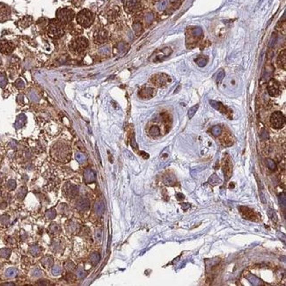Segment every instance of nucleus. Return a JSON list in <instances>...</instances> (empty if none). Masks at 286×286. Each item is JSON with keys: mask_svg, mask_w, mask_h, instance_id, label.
Here are the masks:
<instances>
[{"mask_svg": "<svg viewBox=\"0 0 286 286\" xmlns=\"http://www.w3.org/2000/svg\"><path fill=\"white\" fill-rule=\"evenodd\" d=\"M6 84V78L5 75L0 74V86H5Z\"/></svg>", "mask_w": 286, "mask_h": 286, "instance_id": "nucleus-44", "label": "nucleus"}, {"mask_svg": "<svg viewBox=\"0 0 286 286\" xmlns=\"http://www.w3.org/2000/svg\"><path fill=\"white\" fill-rule=\"evenodd\" d=\"M40 252H41V249L39 247L37 246H34V247H32V248H30V253L32 254V255H38L39 254H40Z\"/></svg>", "mask_w": 286, "mask_h": 286, "instance_id": "nucleus-40", "label": "nucleus"}, {"mask_svg": "<svg viewBox=\"0 0 286 286\" xmlns=\"http://www.w3.org/2000/svg\"><path fill=\"white\" fill-rule=\"evenodd\" d=\"M239 210L241 211L242 215H243L245 218H247V219H252V218L254 217V211L251 210V209H249V208H247V207H240Z\"/></svg>", "mask_w": 286, "mask_h": 286, "instance_id": "nucleus-21", "label": "nucleus"}, {"mask_svg": "<svg viewBox=\"0 0 286 286\" xmlns=\"http://www.w3.org/2000/svg\"><path fill=\"white\" fill-rule=\"evenodd\" d=\"M181 207H182V209L184 210H187L190 207V204H189V203H183Z\"/></svg>", "mask_w": 286, "mask_h": 286, "instance_id": "nucleus-50", "label": "nucleus"}, {"mask_svg": "<svg viewBox=\"0 0 286 286\" xmlns=\"http://www.w3.org/2000/svg\"><path fill=\"white\" fill-rule=\"evenodd\" d=\"M57 18L58 21L61 23L66 24L71 21L74 18V12L70 8H63L59 9L57 12Z\"/></svg>", "mask_w": 286, "mask_h": 286, "instance_id": "nucleus-3", "label": "nucleus"}, {"mask_svg": "<svg viewBox=\"0 0 286 286\" xmlns=\"http://www.w3.org/2000/svg\"><path fill=\"white\" fill-rule=\"evenodd\" d=\"M268 92L270 96H277L280 94V85L276 79H270L268 83Z\"/></svg>", "mask_w": 286, "mask_h": 286, "instance_id": "nucleus-6", "label": "nucleus"}, {"mask_svg": "<svg viewBox=\"0 0 286 286\" xmlns=\"http://www.w3.org/2000/svg\"><path fill=\"white\" fill-rule=\"evenodd\" d=\"M66 188L67 189H65L64 192H67V196H68L73 197V196H76L78 194V188L77 186L71 185V184H68L66 186Z\"/></svg>", "mask_w": 286, "mask_h": 286, "instance_id": "nucleus-16", "label": "nucleus"}, {"mask_svg": "<svg viewBox=\"0 0 286 286\" xmlns=\"http://www.w3.org/2000/svg\"><path fill=\"white\" fill-rule=\"evenodd\" d=\"M270 123L272 125L273 128L275 129H281L284 127V125L285 123V118L284 115L283 114L282 112H275L271 114L270 117Z\"/></svg>", "mask_w": 286, "mask_h": 286, "instance_id": "nucleus-5", "label": "nucleus"}, {"mask_svg": "<svg viewBox=\"0 0 286 286\" xmlns=\"http://www.w3.org/2000/svg\"><path fill=\"white\" fill-rule=\"evenodd\" d=\"M149 133L153 136H158L160 135V130L158 126H152L149 130Z\"/></svg>", "mask_w": 286, "mask_h": 286, "instance_id": "nucleus-27", "label": "nucleus"}, {"mask_svg": "<svg viewBox=\"0 0 286 286\" xmlns=\"http://www.w3.org/2000/svg\"><path fill=\"white\" fill-rule=\"evenodd\" d=\"M196 64H197V65L200 67H204L206 64H207V58H205V57H198L196 60Z\"/></svg>", "mask_w": 286, "mask_h": 286, "instance_id": "nucleus-34", "label": "nucleus"}, {"mask_svg": "<svg viewBox=\"0 0 286 286\" xmlns=\"http://www.w3.org/2000/svg\"><path fill=\"white\" fill-rule=\"evenodd\" d=\"M107 32L106 31L105 29H100L98 31H96L94 35V41L98 44H101V43H104L107 41Z\"/></svg>", "mask_w": 286, "mask_h": 286, "instance_id": "nucleus-8", "label": "nucleus"}, {"mask_svg": "<svg viewBox=\"0 0 286 286\" xmlns=\"http://www.w3.org/2000/svg\"><path fill=\"white\" fill-rule=\"evenodd\" d=\"M8 188H9L10 189H14L16 188V183H15V181H13V180H11V181H8Z\"/></svg>", "mask_w": 286, "mask_h": 286, "instance_id": "nucleus-46", "label": "nucleus"}, {"mask_svg": "<svg viewBox=\"0 0 286 286\" xmlns=\"http://www.w3.org/2000/svg\"><path fill=\"white\" fill-rule=\"evenodd\" d=\"M176 196H177V199L178 200H182V199H184V195L183 194H181V193H178V194H176Z\"/></svg>", "mask_w": 286, "mask_h": 286, "instance_id": "nucleus-49", "label": "nucleus"}, {"mask_svg": "<svg viewBox=\"0 0 286 286\" xmlns=\"http://www.w3.org/2000/svg\"><path fill=\"white\" fill-rule=\"evenodd\" d=\"M278 201H279V203L281 205V207H283L284 209H285L286 207V197L284 193H282L278 196Z\"/></svg>", "mask_w": 286, "mask_h": 286, "instance_id": "nucleus-30", "label": "nucleus"}, {"mask_svg": "<svg viewBox=\"0 0 286 286\" xmlns=\"http://www.w3.org/2000/svg\"><path fill=\"white\" fill-rule=\"evenodd\" d=\"M176 178L173 174H166L164 176V183L166 186H173L176 184Z\"/></svg>", "mask_w": 286, "mask_h": 286, "instance_id": "nucleus-18", "label": "nucleus"}, {"mask_svg": "<svg viewBox=\"0 0 286 286\" xmlns=\"http://www.w3.org/2000/svg\"><path fill=\"white\" fill-rule=\"evenodd\" d=\"M94 212L98 216H101L103 215L105 211V205L102 202H96L94 206Z\"/></svg>", "mask_w": 286, "mask_h": 286, "instance_id": "nucleus-17", "label": "nucleus"}, {"mask_svg": "<svg viewBox=\"0 0 286 286\" xmlns=\"http://www.w3.org/2000/svg\"><path fill=\"white\" fill-rule=\"evenodd\" d=\"M86 275H87V273H86V271L83 268H78L77 269L76 271V276L79 279H83V278H85L86 277Z\"/></svg>", "mask_w": 286, "mask_h": 286, "instance_id": "nucleus-29", "label": "nucleus"}, {"mask_svg": "<svg viewBox=\"0 0 286 286\" xmlns=\"http://www.w3.org/2000/svg\"><path fill=\"white\" fill-rule=\"evenodd\" d=\"M0 254H1V256L4 258H8L10 256V254H11V250L7 249V248H4L0 251Z\"/></svg>", "mask_w": 286, "mask_h": 286, "instance_id": "nucleus-39", "label": "nucleus"}, {"mask_svg": "<svg viewBox=\"0 0 286 286\" xmlns=\"http://www.w3.org/2000/svg\"><path fill=\"white\" fill-rule=\"evenodd\" d=\"M127 9L129 12H136L139 9V3L136 0H131L127 3Z\"/></svg>", "mask_w": 286, "mask_h": 286, "instance_id": "nucleus-19", "label": "nucleus"}, {"mask_svg": "<svg viewBox=\"0 0 286 286\" xmlns=\"http://www.w3.org/2000/svg\"><path fill=\"white\" fill-rule=\"evenodd\" d=\"M41 263H42V265H43L44 267H46V268L51 267V266L53 265V259H52L51 257H49V256L44 257L42 260H41Z\"/></svg>", "mask_w": 286, "mask_h": 286, "instance_id": "nucleus-26", "label": "nucleus"}, {"mask_svg": "<svg viewBox=\"0 0 286 286\" xmlns=\"http://www.w3.org/2000/svg\"><path fill=\"white\" fill-rule=\"evenodd\" d=\"M8 222H9V219H8V218L6 217V216H3L1 219H0V223L2 224V225H7L8 224Z\"/></svg>", "mask_w": 286, "mask_h": 286, "instance_id": "nucleus-45", "label": "nucleus"}, {"mask_svg": "<svg viewBox=\"0 0 286 286\" xmlns=\"http://www.w3.org/2000/svg\"><path fill=\"white\" fill-rule=\"evenodd\" d=\"M100 260V255L98 253H94L90 255V261L93 265H97Z\"/></svg>", "mask_w": 286, "mask_h": 286, "instance_id": "nucleus-25", "label": "nucleus"}, {"mask_svg": "<svg viewBox=\"0 0 286 286\" xmlns=\"http://www.w3.org/2000/svg\"><path fill=\"white\" fill-rule=\"evenodd\" d=\"M16 274H17V270H16L14 268H8V269L6 270V272H5V276L7 277H15Z\"/></svg>", "mask_w": 286, "mask_h": 286, "instance_id": "nucleus-37", "label": "nucleus"}, {"mask_svg": "<svg viewBox=\"0 0 286 286\" xmlns=\"http://www.w3.org/2000/svg\"><path fill=\"white\" fill-rule=\"evenodd\" d=\"M76 207L79 210H87L90 208V202L86 198H80L76 202Z\"/></svg>", "mask_w": 286, "mask_h": 286, "instance_id": "nucleus-12", "label": "nucleus"}, {"mask_svg": "<svg viewBox=\"0 0 286 286\" xmlns=\"http://www.w3.org/2000/svg\"><path fill=\"white\" fill-rule=\"evenodd\" d=\"M33 274H34L35 277H38V276H40V275L41 274V271L40 269H38V268H35V269L34 270Z\"/></svg>", "mask_w": 286, "mask_h": 286, "instance_id": "nucleus-48", "label": "nucleus"}, {"mask_svg": "<svg viewBox=\"0 0 286 286\" xmlns=\"http://www.w3.org/2000/svg\"><path fill=\"white\" fill-rule=\"evenodd\" d=\"M13 45L12 42L7 41H4L0 43V52L5 54V55H9L10 53L12 52L13 50Z\"/></svg>", "mask_w": 286, "mask_h": 286, "instance_id": "nucleus-9", "label": "nucleus"}, {"mask_svg": "<svg viewBox=\"0 0 286 286\" xmlns=\"http://www.w3.org/2000/svg\"><path fill=\"white\" fill-rule=\"evenodd\" d=\"M75 157H76L77 160L79 163H81V164H83V163H85L86 161V157L84 153H76Z\"/></svg>", "mask_w": 286, "mask_h": 286, "instance_id": "nucleus-33", "label": "nucleus"}, {"mask_svg": "<svg viewBox=\"0 0 286 286\" xmlns=\"http://www.w3.org/2000/svg\"><path fill=\"white\" fill-rule=\"evenodd\" d=\"M48 34L53 37H58L64 34V28L60 21L57 19L52 20L48 25Z\"/></svg>", "mask_w": 286, "mask_h": 286, "instance_id": "nucleus-4", "label": "nucleus"}, {"mask_svg": "<svg viewBox=\"0 0 286 286\" xmlns=\"http://www.w3.org/2000/svg\"><path fill=\"white\" fill-rule=\"evenodd\" d=\"M50 230H51V232H60V227H59V225H57V224H51V225H50Z\"/></svg>", "mask_w": 286, "mask_h": 286, "instance_id": "nucleus-41", "label": "nucleus"}, {"mask_svg": "<svg viewBox=\"0 0 286 286\" xmlns=\"http://www.w3.org/2000/svg\"><path fill=\"white\" fill-rule=\"evenodd\" d=\"M277 64L280 68H283L284 70L286 69V51L284 49L280 52L278 58H277Z\"/></svg>", "mask_w": 286, "mask_h": 286, "instance_id": "nucleus-15", "label": "nucleus"}, {"mask_svg": "<svg viewBox=\"0 0 286 286\" xmlns=\"http://www.w3.org/2000/svg\"><path fill=\"white\" fill-rule=\"evenodd\" d=\"M154 94H155L154 89L146 87V88H143V89L140 91L139 96H140L141 98H143V99H150V98H152V97L154 95Z\"/></svg>", "mask_w": 286, "mask_h": 286, "instance_id": "nucleus-14", "label": "nucleus"}, {"mask_svg": "<svg viewBox=\"0 0 286 286\" xmlns=\"http://www.w3.org/2000/svg\"><path fill=\"white\" fill-rule=\"evenodd\" d=\"M208 182H209L210 184H211V185H218V184L221 183V180H220L219 177L216 173H214V174H212L210 178H209Z\"/></svg>", "mask_w": 286, "mask_h": 286, "instance_id": "nucleus-24", "label": "nucleus"}, {"mask_svg": "<svg viewBox=\"0 0 286 286\" xmlns=\"http://www.w3.org/2000/svg\"><path fill=\"white\" fill-rule=\"evenodd\" d=\"M57 216V211L54 210V209H50L46 212V218L48 219H54Z\"/></svg>", "mask_w": 286, "mask_h": 286, "instance_id": "nucleus-35", "label": "nucleus"}, {"mask_svg": "<svg viewBox=\"0 0 286 286\" xmlns=\"http://www.w3.org/2000/svg\"><path fill=\"white\" fill-rule=\"evenodd\" d=\"M209 102H210V104L211 105L212 107H214V108L217 109L218 111L221 112L222 114H227V107H226L225 106L223 105L221 102H218V101H216V100H210Z\"/></svg>", "mask_w": 286, "mask_h": 286, "instance_id": "nucleus-13", "label": "nucleus"}, {"mask_svg": "<svg viewBox=\"0 0 286 286\" xmlns=\"http://www.w3.org/2000/svg\"><path fill=\"white\" fill-rule=\"evenodd\" d=\"M51 272H52L53 276H58V275H60V274L62 273V268H61L60 266H58V265H54V266L52 267Z\"/></svg>", "mask_w": 286, "mask_h": 286, "instance_id": "nucleus-38", "label": "nucleus"}, {"mask_svg": "<svg viewBox=\"0 0 286 286\" xmlns=\"http://www.w3.org/2000/svg\"><path fill=\"white\" fill-rule=\"evenodd\" d=\"M152 81L154 85L158 86H164L166 85L169 81H170V77L167 76L166 74L164 73H159V74H156L152 77Z\"/></svg>", "mask_w": 286, "mask_h": 286, "instance_id": "nucleus-7", "label": "nucleus"}, {"mask_svg": "<svg viewBox=\"0 0 286 286\" xmlns=\"http://www.w3.org/2000/svg\"><path fill=\"white\" fill-rule=\"evenodd\" d=\"M94 21V15L91 11L84 9L77 15V22L83 28H89Z\"/></svg>", "mask_w": 286, "mask_h": 286, "instance_id": "nucleus-1", "label": "nucleus"}, {"mask_svg": "<svg viewBox=\"0 0 286 286\" xmlns=\"http://www.w3.org/2000/svg\"><path fill=\"white\" fill-rule=\"evenodd\" d=\"M84 180L87 184H91L96 181V174L91 168H86L84 172Z\"/></svg>", "mask_w": 286, "mask_h": 286, "instance_id": "nucleus-10", "label": "nucleus"}, {"mask_svg": "<svg viewBox=\"0 0 286 286\" xmlns=\"http://www.w3.org/2000/svg\"><path fill=\"white\" fill-rule=\"evenodd\" d=\"M69 147H64V145L63 144H61V147H59V148H57V153L56 154L57 155H59V156H61V159H63V158H64V157H67V155H69Z\"/></svg>", "mask_w": 286, "mask_h": 286, "instance_id": "nucleus-20", "label": "nucleus"}, {"mask_svg": "<svg viewBox=\"0 0 286 286\" xmlns=\"http://www.w3.org/2000/svg\"><path fill=\"white\" fill-rule=\"evenodd\" d=\"M268 217L272 220L273 222H277V216L276 214V212L272 209H268Z\"/></svg>", "mask_w": 286, "mask_h": 286, "instance_id": "nucleus-31", "label": "nucleus"}, {"mask_svg": "<svg viewBox=\"0 0 286 286\" xmlns=\"http://www.w3.org/2000/svg\"><path fill=\"white\" fill-rule=\"evenodd\" d=\"M95 238H96V239H97V240H99V241H100V240L102 239V231H101V230H100V229L96 230Z\"/></svg>", "mask_w": 286, "mask_h": 286, "instance_id": "nucleus-42", "label": "nucleus"}, {"mask_svg": "<svg viewBox=\"0 0 286 286\" xmlns=\"http://www.w3.org/2000/svg\"><path fill=\"white\" fill-rule=\"evenodd\" d=\"M64 266H65L66 269H68V270H72V269L75 268V265L73 264V262H71V261H68L67 262H65Z\"/></svg>", "mask_w": 286, "mask_h": 286, "instance_id": "nucleus-43", "label": "nucleus"}, {"mask_svg": "<svg viewBox=\"0 0 286 286\" xmlns=\"http://www.w3.org/2000/svg\"><path fill=\"white\" fill-rule=\"evenodd\" d=\"M88 47V41L85 37H77L71 41L70 43V49L74 53H81Z\"/></svg>", "mask_w": 286, "mask_h": 286, "instance_id": "nucleus-2", "label": "nucleus"}, {"mask_svg": "<svg viewBox=\"0 0 286 286\" xmlns=\"http://www.w3.org/2000/svg\"><path fill=\"white\" fill-rule=\"evenodd\" d=\"M10 17V9L4 4L0 3V22L6 21Z\"/></svg>", "mask_w": 286, "mask_h": 286, "instance_id": "nucleus-11", "label": "nucleus"}, {"mask_svg": "<svg viewBox=\"0 0 286 286\" xmlns=\"http://www.w3.org/2000/svg\"><path fill=\"white\" fill-rule=\"evenodd\" d=\"M198 107H199V106H198V104H197V105L193 106L192 107L189 108V112H188L189 118H192V117L196 114V111H197V109H198Z\"/></svg>", "mask_w": 286, "mask_h": 286, "instance_id": "nucleus-36", "label": "nucleus"}, {"mask_svg": "<svg viewBox=\"0 0 286 286\" xmlns=\"http://www.w3.org/2000/svg\"><path fill=\"white\" fill-rule=\"evenodd\" d=\"M224 171H225V177L226 176V180H228L232 174V166L229 161H225L224 163Z\"/></svg>", "mask_w": 286, "mask_h": 286, "instance_id": "nucleus-23", "label": "nucleus"}, {"mask_svg": "<svg viewBox=\"0 0 286 286\" xmlns=\"http://www.w3.org/2000/svg\"><path fill=\"white\" fill-rule=\"evenodd\" d=\"M224 77H225V71H221L219 73V75H218V82L220 83V82L223 80Z\"/></svg>", "mask_w": 286, "mask_h": 286, "instance_id": "nucleus-47", "label": "nucleus"}, {"mask_svg": "<svg viewBox=\"0 0 286 286\" xmlns=\"http://www.w3.org/2000/svg\"><path fill=\"white\" fill-rule=\"evenodd\" d=\"M265 163H266L267 166L270 170L274 171V170L277 169V165H276V163H275L274 160H272L271 159H265Z\"/></svg>", "mask_w": 286, "mask_h": 286, "instance_id": "nucleus-28", "label": "nucleus"}, {"mask_svg": "<svg viewBox=\"0 0 286 286\" xmlns=\"http://www.w3.org/2000/svg\"><path fill=\"white\" fill-rule=\"evenodd\" d=\"M247 278H248V280L252 284H254V285H261V284H262V283H261V281L256 277L255 275H252V274H248V276H247Z\"/></svg>", "mask_w": 286, "mask_h": 286, "instance_id": "nucleus-22", "label": "nucleus"}, {"mask_svg": "<svg viewBox=\"0 0 286 286\" xmlns=\"http://www.w3.org/2000/svg\"><path fill=\"white\" fill-rule=\"evenodd\" d=\"M211 133L213 136H219L220 134L222 133V128L219 126V125H216V126H214V127H212V129H211Z\"/></svg>", "mask_w": 286, "mask_h": 286, "instance_id": "nucleus-32", "label": "nucleus"}]
</instances>
